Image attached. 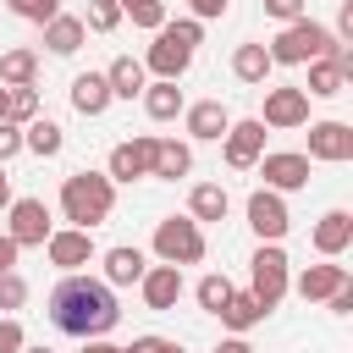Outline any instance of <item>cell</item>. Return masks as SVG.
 <instances>
[{"label": "cell", "mask_w": 353, "mask_h": 353, "mask_svg": "<svg viewBox=\"0 0 353 353\" xmlns=\"http://www.w3.org/2000/svg\"><path fill=\"white\" fill-rule=\"evenodd\" d=\"M44 314H50L55 331H66V336H77V342H83V336H110L116 320H121V309H116V287L99 281V276H83V270H72V276L55 281Z\"/></svg>", "instance_id": "6da1fadb"}, {"label": "cell", "mask_w": 353, "mask_h": 353, "mask_svg": "<svg viewBox=\"0 0 353 353\" xmlns=\"http://www.w3.org/2000/svg\"><path fill=\"white\" fill-rule=\"evenodd\" d=\"M110 210H116V182H110L105 171H72V176L61 182V215H66L72 226L94 232L99 221H110Z\"/></svg>", "instance_id": "7a4b0ae2"}, {"label": "cell", "mask_w": 353, "mask_h": 353, "mask_svg": "<svg viewBox=\"0 0 353 353\" xmlns=\"http://www.w3.org/2000/svg\"><path fill=\"white\" fill-rule=\"evenodd\" d=\"M331 44H336V33H331L325 22H314V17H298V22H281V33H276L265 50H270V61H276V66H303V61L325 55Z\"/></svg>", "instance_id": "3957f363"}, {"label": "cell", "mask_w": 353, "mask_h": 353, "mask_svg": "<svg viewBox=\"0 0 353 353\" xmlns=\"http://www.w3.org/2000/svg\"><path fill=\"white\" fill-rule=\"evenodd\" d=\"M204 226L193 221V215H165L160 226H154V254L165 259V265H199L204 259Z\"/></svg>", "instance_id": "277c9868"}, {"label": "cell", "mask_w": 353, "mask_h": 353, "mask_svg": "<svg viewBox=\"0 0 353 353\" xmlns=\"http://www.w3.org/2000/svg\"><path fill=\"white\" fill-rule=\"evenodd\" d=\"M287 281H292V276H287V248H281V243H259L254 259H248V292L265 303V314L287 298Z\"/></svg>", "instance_id": "5b68a950"}, {"label": "cell", "mask_w": 353, "mask_h": 353, "mask_svg": "<svg viewBox=\"0 0 353 353\" xmlns=\"http://www.w3.org/2000/svg\"><path fill=\"white\" fill-rule=\"evenodd\" d=\"M6 232L17 248H44V237L55 232V215L44 199H11L6 204Z\"/></svg>", "instance_id": "8992f818"}, {"label": "cell", "mask_w": 353, "mask_h": 353, "mask_svg": "<svg viewBox=\"0 0 353 353\" xmlns=\"http://www.w3.org/2000/svg\"><path fill=\"white\" fill-rule=\"evenodd\" d=\"M44 259H50L61 276H72V270L94 265V259H99L94 232H83V226H61V232H50V237H44Z\"/></svg>", "instance_id": "52a82bcc"}, {"label": "cell", "mask_w": 353, "mask_h": 353, "mask_svg": "<svg viewBox=\"0 0 353 353\" xmlns=\"http://www.w3.org/2000/svg\"><path fill=\"white\" fill-rule=\"evenodd\" d=\"M243 210H248V226H254V237H259V243H281V237H287V226H292L287 199H281L276 188H254Z\"/></svg>", "instance_id": "ba28073f"}, {"label": "cell", "mask_w": 353, "mask_h": 353, "mask_svg": "<svg viewBox=\"0 0 353 353\" xmlns=\"http://www.w3.org/2000/svg\"><path fill=\"white\" fill-rule=\"evenodd\" d=\"M221 154H226V165H232V171H254V160L265 154V121H259V116L232 121V127H226V138H221Z\"/></svg>", "instance_id": "9c48e42d"}, {"label": "cell", "mask_w": 353, "mask_h": 353, "mask_svg": "<svg viewBox=\"0 0 353 353\" xmlns=\"http://www.w3.org/2000/svg\"><path fill=\"white\" fill-rule=\"evenodd\" d=\"M254 165H259L265 188H276V193H298V188H309V154H298V149H270V154H259Z\"/></svg>", "instance_id": "30bf717a"}, {"label": "cell", "mask_w": 353, "mask_h": 353, "mask_svg": "<svg viewBox=\"0 0 353 353\" xmlns=\"http://www.w3.org/2000/svg\"><path fill=\"white\" fill-rule=\"evenodd\" d=\"M259 121H265V127H276V132L303 127V121H309V94H303V88H292V83L265 88V116H259Z\"/></svg>", "instance_id": "8fae6325"}, {"label": "cell", "mask_w": 353, "mask_h": 353, "mask_svg": "<svg viewBox=\"0 0 353 353\" xmlns=\"http://www.w3.org/2000/svg\"><path fill=\"white\" fill-rule=\"evenodd\" d=\"M149 160H154V132H138V138H121L105 160V176L110 182H138L149 176Z\"/></svg>", "instance_id": "7c38bea8"}, {"label": "cell", "mask_w": 353, "mask_h": 353, "mask_svg": "<svg viewBox=\"0 0 353 353\" xmlns=\"http://www.w3.org/2000/svg\"><path fill=\"white\" fill-rule=\"evenodd\" d=\"M303 127H309V160H325V165L353 160V127L347 121H303Z\"/></svg>", "instance_id": "4fadbf2b"}, {"label": "cell", "mask_w": 353, "mask_h": 353, "mask_svg": "<svg viewBox=\"0 0 353 353\" xmlns=\"http://www.w3.org/2000/svg\"><path fill=\"white\" fill-rule=\"evenodd\" d=\"M138 292H143V303L154 309V314H165V309H176V298H182V265H149L143 276H138Z\"/></svg>", "instance_id": "5bb4252c"}, {"label": "cell", "mask_w": 353, "mask_h": 353, "mask_svg": "<svg viewBox=\"0 0 353 353\" xmlns=\"http://www.w3.org/2000/svg\"><path fill=\"white\" fill-rule=\"evenodd\" d=\"M182 121H188V138L199 143H221L226 127H232V110L221 99H199V105H182Z\"/></svg>", "instance_id": "9a60e30c"}, {"label": "cell", "mask_w": 353, "mask_h": 353, "mask_svg": "<svg viewBox=\"0 0 353 353\" xmlns=\"http://www.w3.org/2000/svg\"><path fill=\"white\" fill-rule=\"evenodd\" d=\"M188 66H193V50H182V44H176V39H165V33H154V44H149V55H143V72L182 83V72H188Z\"/></svg>", "instance_id": "2e32d148"}, {"label": "cell", "mask_w": 353, "mask_h": 353, "mask_svg": "<svg viewBox=\"0 0 353 353\" xmlns=\"http://www.w3.org/2000/svg\"><path fill=\"white\" fill-rule=\"evenodd\" d=\"M188 215H193L199 226L226 221V215H232V193H226V182H193V193H188Z\"/></svg>", "instance_id": "e0dca14e"}, {"label": "cell", "mask_w": 353, "mask_h": 353, "mask_svg": "<svg viewBox=\"0 0 353 353\" xmlns=\"http://www.w3.org/2000/svg\"><path fill=\"white\" fill-rule=\"evenodd\" d=\"M314 248H320L325 259L347 254V248H353V215H347V210H325V215L314 221Z\"/></svg>", "instance_id": "ac0fdd59"}, {"label": "cell", "mask_w": 353, "mask_h": 353, "mask_svg": "<svg viewBox=\"0 0 353 353\" xmlns=\"http://www.w3.org/2000/svg\"><path fill=\"white\" fill-rule=\"evenodd\" d=\"M83 39H88V28H83V17H72V11H55V17L44 22V50H50V55H77Z\"/></svg>", "instance_id": "d6986e66"}, {"label": "cell", "mask_w": 353, "mask_h": 353, "mask_svg": "<svg viewBox=\"0 0 353 353\" xmlns=\"http://www.w3.org/2000/svg\"><path fill=\"white\" fill-rule=\"evenodd\" d=\"M270 72H276V61H270V50H265V44H237V50H232V77H237V83L265 88V83H270Z\"/></svg>", "instance_id": "ffe728a7"}, {"label": "cell", "mask_w": 353, "mask_h": 353, "mask_svg": "<svg viewBox=\"0 0 353 353\" xmlns=\"http://www.w3.org/2000/svg\"><path fill=\"white\" fill-rule=\"evenodd\" d=\"M72 110H77V116H105V110H110V83H105V72H77V77H72Z\"/></svg>", "instance_id": "44dd1931"}, {"label": "cell", "mask_w": 353, "mask_h": 353, "mask_svg": "<svg viewBox=\"0 0 353 353\" xmlns=\"http://www.w3.org/2000/svg\"><path fill=\"white\" fill-rule=\"evenodd\" d=\"M143 110H149V121H176L182 116V105H188V94L171 83V77H154V83H143Z\"/></svg>", "instance_id": "7402d4cb"}, {"label": "cell", "mask_w": 353, "mask_h": 353, "mask_svg": "<svg viewBox=\"0 0 353 353\" xmlns=\"http://www.w3.org/2000/svg\"><path fill=\"white\" fill-rule=\"evenodd\" d=\"M188 171H193V149H188L182 138H154L149 176H160V182H176V176H188Z\"/></svg>", "instance_id": "603a6c76"}, {"label": "cell", "mask_w": 353, "mask_h": 353, "mask_svg": "<svg viewBox=\"0 0 353 353\" xmlns=\"http://www.w3.org/2000/svg\"><path fill=\"white\" fill-rule=\"evenodd\" d=\"M143 270H149L143 248H132V243L105 248V281H110V287H138V276H143Z\"/></svg>", "instance_id": "cb8c5ba5"}, {"label": "cell", "mask_w": 353, "mask_h": 353, "mask_svg": "<svg viewBox=\"0 0 353 353\" xmlns=\"http://www.w3.org/2000/svg\"><path fill=\"white\" fill-rule=\"evenodd\" d=\"M342 281H347V270H342V265H309V270H303L298 281H287V287H292L303 303H325Z\"/></svg>", "instance_id": "d4e9b609"}, {"label": "cell", "mask_w": 353, "mask_h": 353, "mask_svg": "<svg viewBox=\"0 0 353 353\" xmlns=\"http://www.w3.org/2000/svg\"><path fill=\"white\" fill-rule=\"evenodd\" d=\"M303 66H309V83H303V94H309V99H336L342 88H353V83H347V72H342L331 55H314V61H303Z\"/></svg>", "instance_id": "484cf974"}, {"label": "cell", "mask_w": 353, "mask_h": 353, "mask_svg": "<svg viewBox=\"0 0 353 353\" xmlns=\"http://www.w3.org/2000/svg\"><path fill=\"white\" fill-rule=\"evenodd\" d=\"M215 314H221V325H226V331H237V336H243V331H254V325L265 320V303H259V298H254L248 287H243V292L232 287V298H226V303H221Z\"/></svg>", "instance_id": "4316f807"}, {"label": "cell", "mask_w": 353, "mask_h": 353, "mask_svg": "<svg viewBox=\"0 0 353 353\" xmlns=\"http://www.w3.org/2000/svg\"><path fill=\"white\" fill-rule=\"evenodd\" d=\"M105 83H110V99H138V94H143V83H149V72H143V61L116 55V61L105 66Z\"/></svg>", "instance_id": "83f0119b"}, {"label": "cell", "mask_w": 353, "mask_h": 353, "mask_svg": "<svg viewBox=\"0 0 353 353\" xmlns=\"http://www.w3.org/2000/svg\"><path fill=\"white\" fill-rule=\"evenodd\" d=\"M22 149H28V154H39V160H55V154L66 149V132H61V121H50V116H33V121L22 127Z\"/></svg>", "instance_id": "f1b7e54d"}, {"label": "cell", "mask_w": 353, "mask_h": 353, "mask_svg": "<svg viewBox=\"0 0 353 353\" xmlns=\"http://www.w3.org/2000/svg\"><path fill=\"white\" fill-rule=\"evenodd\" d=\"M33 77H39V50H28V44L0 50V83H6V88H22V83H33Z\"/></svg>", "instance_id": "f546056e"}, {"label": "cell", "mask_w": 353, "mask_h": 353, "mask_svg": "<svg viewBox=\"0 0 353 353\" xmlns=\"http://www.w3.org/2000/svg\"><path fill=\"white\" fill-rule=\"evenodd\" d=\"M33 116H39V88H33V83H22V88H6V121L28 127Z\"/></svg>", "instance_id": "4dcf8cb0"}, {"label": "cell", "mask_w": 353, "mask_h": 353, "mask_svg": "<svg viewBox=\"0 0 353 353\" xmlns=\"http://www.w3.org/2000/svg\"><path fill=\"white\" fill-rule=\"evenodd\" d=\"M193 298H199V309H204V314H215V309H221V303L232 298V281H226L221 270H210V276H204V281L193 287Z\"/></svg>", "instance_id": "1f68e13d"}, {"label": "cell", "mask_w": 353, "mask_h": 353, "mask_svg": "<svg viewBox=\"0 0 353 353\" xmlns=\"http://www.w3.org/2000/svg\"><path fill=\"white\" fill-rule=\"evenodd\" d=\"M154 33H165V39H176L182 50H199V44H204V22H199V17H182V22H160Z\"/></svg>", "instance_id": "d6a6232c"}, {"label": "cell", "mask_w": 353, "mask_h": 353, "mask_svg": "<svg viewBox=\"0 0 353 353\" xmlns=\"http://www.w3.org/2000/svg\"><path fill=\"white\" fill-rule=\"evenodd\" d=\"M116 22H121V6H116V0H88L83 28H94V33H116Z\"/></svg>", "instance_id": "836d02e7"}, {"label": "cell", "mask_w": 353, "mask_h": 353, "mask_svg": "<svg viewBox=\"0 0 353 353\" xmlns=\"http://www.w3.org/2000/svg\"><path fill=\"white\" fill-rule=\"evenodd\" d=\"M28 303V281L17 276V270H0V314H11V309H22Z\"/></svg>", "instance_id": "e575fe53"}, {"label": "cell", "mask_w": 353, "mask_h": 353, "mask_svg": "<svg viewBox=\"0 0 353 353\" xmlns=\"http://www.w3.org/2000/svg\"><path fill=\"white\" fill-rule=\"evenodd\" d=\"M6 6H11V17H22V22H39V28H44V22L61 11V0H6Z\"/></svg>", "instance_id": "d590c367"}, {"label": "cell", "mask_w": 353, "mask_h": 353, "mask_svg": "<svg viewBox=\"0 0 353 353\" xmlns=\"http://www.w3.org/2000/svg\"><path fill=\"white\" fill-rule=\"evenodd\" d=\"M121 17H132L138 28H149V33H154V28L165 22V0H138V6H127Z\"/></svg>", "instance_id": "8d00e7d4"}, {"label": "cell", "mask_w": 353, "mask_h": 353, "mask_svg": "<svg viewBox=\"0 0 353 353\" xmlns=\"http://www.w3.org/2000/svg\"><path fill=\"white\" fill-rule=\"evenodd\" d=\"M265 17L270 22H298V17H309V0H265Z\"/></svg>", "instance_id": "74e56055"}, {"label": "cell", "mask_w": 353, "mask_h": 353, "mask_svg": "<svg viewBox=\"0 0 353 353\" xmlns=\"http://www.w3.org/2000/svg\"><path fill=\"white\" fill-rule=\"evenodd\" d=\"M11 154H22V127H17V121H6V116H0V165H6V160H11Z\"/></svg>", "instance_id": "f35d334b"}, {"label": "cell", "mask_w": 353, "mask_h": 353, "mask_svg": "<svg viewBox=\"0 0 353 353\" xmlns=\"http://www.w3.org/2000/svg\"><path fill=\"white\" fill-rule=\"evenodd\" d=\"M22 342H28V331L11 314H0V353H22Z\"/></svg>", "instance_id": "ab89813d"}, {"label": "cell", "mask_w": 353, "mask_h": 353, "mask_svg": "<svg viewBox=\"0 0 353 353\" xmlns=\"http://www.w3.org/2000/svg\"><path fill=\"white\" fill-rule=\"evenodd\" d=\"M132 353H182V342H171V336H132Z\"/></svg>", "instance_id": "60d3db41"}, {"label": "cell", "mask_w": 353, "mask_h": 353, "mask_svg": "<svg viewBox=\"0 0 353 353\" xmlns=\"http://www.w3.org/2000/svg\"><path fill=\"white\" fill-rule=\"evenodd\" d=\"M226 6H232V0H188V11H193L199 22H215V17H226Z\"/></svg>", "instance_id": "b9f144b4"}, {"label": "cell", "mask_w": 353, "mask_h": 353, "mask_svg": "<svg viewBox=\"0 0 353 353\" xmlns=\"http://www.w3.org/2000/svg\"><path fill=\"white\" fill-rule=\"evenodd\" d=\"M325 309H331V314H353V281H342V287L325 298Z\"/></svg>", "instance_id": "7bdbcfd3"}, {"label": "cell", "mask_w": 353, "mask_h": 353, "mask_svg": "<svg viewBox=\"0 0 353 353\" xmlns=\"http://www.w3.org/2000/svg\"><path fill=\"white\" fill-rule=\"evenodd\" d=\"M17 243H11V232H0V270H17Z\"/></svg>", "instance_id": "ee69618b"}, {"label": "cell", "mask_w": 353, "mask_h": 353, "mask_svg": "<svg viewBox=\"0 0 353 353\" xmlns=\"http://www.w3.org/2000/svg\"><path fill=\"white\" fill-rule=\"evenodd\" d=\"M83 353H132V347H116V342H105V336H83Z\"/></svg>", "instance_id": "f6af8a7d"}, {"label": "cell", "mask_w": 353, "mask_h": 353, "mask_svg": "<svg viewBox=\"0 0 353 353\" xmlns=\"http://www.w3.org/2000/svg\"><path fill=\"white\" fill-rule=\"evenodd\" d=\"M215 353H254V347H248V336H237V331H232V336H226Z\"/></svg>", "instance_id": "bcb514c9"}, {"label": "cell", "mask_w": 353, "mask_h": 353, "mask_svg": "<svg viewBox=\"0 0 353 353\" xmlns=\"http://www.w3.org/2000/svg\"><path fill=\"white\" fill-rule=\"evenodd\" d=\"M11 204V176H6V165H0V210Z\"/></svg>", "instance_id": "7dc6e473"}, {"label": "cell", "mask_w": 353, "mask_h": 353, "mask_svg": "<svg viewBox=\"0 0 353 353\" xmlns=\"http://www.w3.org/2000/svg\"><path fill=\"white\" fill-rule=\"evenodd\" d=\"M22 353H55V347H44V342H39V347H33V342H22Z\"/></svg>", "instance_id": "c3c4849f"}, {"label": "cell", "mask_w": 353, "mask_h": 353, "mask_svg": "<svg viewBox=\"0 0 353 353\" xmlns=\"http://www.w3.org/2000/svg\"><path fill=\"white\" fill-rule=\"evenodd\" d=\"M0 116H6V83H0Z\"/></svg>", "instance_id": "681fc988"}, {"label": "cell", "mask_w": 353, "mask_h": 353, "mask_svg": "<svg viewBox=\"0 0 353 353\" xmlns=\"http://www.w3.org/2000/svg\"><path fill=\"white\" fill-rule=\"evenodd\" d=\"M116 6H121V11H127V6H138V0H116Z\"/></svg>", "instance_id": "f907efd6"}]
</instances>
